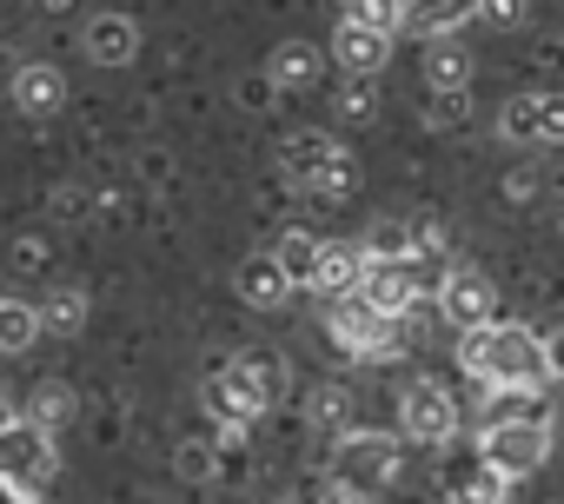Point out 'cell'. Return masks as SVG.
I'll list each match as a JSON object with an SVG mask.
<instances>
[{
    "instance_id": "cell-16",
    "label": "cell",
    "mask_w": 564,
    "mask_h": 504,
    "mask_svg": "<svg viewBox=\"0 0 564 504\" xmlns=\"http://www.w3.org/2000/svg\"><path fill=\"white\" fill-rule=\"evenodd\" d=\"M319 47H306V41H286V47H279L272 54V67H265V80L279 87V94H306L313 80H319Z\"/></svg>"
},
{
    "instance_id": "cell-33",
    "label": "cell",
    "mask_w": 564,
    "mask_h": 504,
    "mask_svg": "<svg viewBox=\"0 0 564 504\" xmlns=\"http://www.w3.org/2000/svg\"><path fill=\"white\" fill-rule=\"evenodd\" d=\"M544 359H551V379H564V326L544 339Z\"/></svg>"
},
{
    "instance_id": "cell-11",
    "label": "cell",
    "mask_w": 564,
    "mask_h": 504,
    "mask_svg": "<svg viewBox=\"0 0 564 504\" xmlns=\"http://www.w3.org/2000/svg\"><path fill=\"white\" fill-rule=\"evenodd\" d=\"M333 61H339L352 80H372V74L392 61V34L359 28V21H339V34H333Z\"/></svg>"
},
{
    "instance_id": "cell-1",
    "label": "cell",
    "mask_w": 564,
    "mask_h": 504,
    "mask_svg": "<svg viewBox=\"0 0 564 504\" xmlns=\"http://www.w3.org/2000/svg\"><path fill=\"white\" fill-rule=\"evenodd\" d=\"M458 365L485 392H538L551 379L544 339L531 326H478V332H458Z\"/></svg>"
},
{
    "instance_id": "cell-8",
    "label": "cell",
    "mask_w": 564,
    "mask_h": 504,
    "mask_svg": "<svg viewBox=\"0 0 564 504\" xmlns=\"http://www.w3.org/2000/svg\"><path fill=\"white\" fill-rule=\"evenodd\" d=\"M438 313L458 326V332H478V326H498V293L478 266H452L438 280Z\"/></svg>"
},
{
    "instance_id": "cell-13",
    "label": "cell",
    "mask_w": 564,
    "mask_h": 504,
    "mask_svg": "<svg viewBox=\"0 0 564 504\" xmlns=\"http://www.w3.org/2000/svg\"><path fill=\"white\" fill-rule=\"evenodd\" d=\"M232 286H239V299L252 306V313H272V306H286L293 299V273L272 260V252H259V260H246L239 273H232Z\"/></svg>"
},
{
    "instance_id": "cell-18",
    "label": "cell",
    "mask_w": 564,
    "mask_h": 504,
    "mask_svg": "<svg viewBox=\"0 0 564 504\" xmlns=\"http://www.w3.org/2000/svg\"><path fill=\"white\" fill-rule=\"evenodd\" d=\"M339 153H346V146H333L326 133H293V140H286V173L313 193V186H319V173H326Z\"/></svg>"
},
{
    "instance_id": "cell-32",
    "label": "cell",
    "mask_w": 564,
    "mask_h": 504,
    "mask_svg": "<svg viewBox=\"0 0 564 504\" xmlns=\"http://www.w3.org/2000/svg\"><path fill=\"white\" fill-rule=\"evenodd\" d=\"M180 471H186V478H206V471H213V451H206V445H186V451H180Z\"/></svg>"
},
{
    "instance_id": "cell-28",
    "label": "cell",
    "mask_w": 564,
    "mask_h": 504,
    "mask_svg": "<svg viewBox=\"0 0 564 504\" xmlns=\"http://www.w3.org/2000/svg\"><path fill=\"white\" fill-rule=\"evenodd\" d=\"M465 113H471L465 94H432V100H425V120H432V127H458Z\"/></svg>"
},
{
    "instance_id": "cell-19",
    "label": "cell",
    "mask_w": 564,
    "mask_h": 504,
    "mask_svg": "<svg viewBox=\"0 0 564 504\" xmlns=\"http://www.w3.org/2000/svg\"><path fill=\"white\" fill-rule=\"evenodd\" d=\"M465 21H478V0H412V21L405 28H419L425 41H438V34H458Z\"/></svg>"
},
{
    "instance_id": "cell-5",
    "label": "cell",
    "mask_w": 564,
    "mask_h": 504,
    "mask_svg": "<svg viewBox=\"0 0 564 504\" xmlns=\"http://www.w3.org/2000/svg\"><path fill=\"white\" fill-rule=\"evenodd\" d=\"M54 478V431H41L34 418L0 431V491H21V497H41Z\"/></svg>"
},
{
    "instance_id": "cell-17",
    "label": "cell",
    "mask_w": 564,
    "mask_h": 504,
    "mask_svg": "<svg viewBox=\"0 0 564 504\" xmlns=\"http://www.w3.org/2000/svg\"><path fill=\"white\" fill-rule=\"evenodd\" d=\"M505 491H511V471H498L491 458H471V464L452 471V497L458 504H505Z\"/></svg>"
},
{
    "instance_id": "cell-38",
    "label": "cell",
    "mask_w": 564,
    "mask_h": 504,
    "mask_svg": "<svg viewBox=\"0 0 564 504\" xmlns=\"http://www.w3.org/2000/svg\"><path fill=\"white\" fill-rule=\"evenodd\" d=\"M405 8H412V0H405Z\"/></svg>"
},
{
    "instance_id": "cell-14",
    "label": "cell",
    "mask_w": 564,
    "mask_h": 504,
    "mask_svg": "<svg viewBox=\"0 0 564 504\" xmlns=\"http://www.w3.org/2000/svg\"><path fill=\"white\" fill-rule=\"evenodd\" d=\"M80 47H87V61H100V67H133V61H140V28H133L127 14H94Z\"/></svg>"
},
{
    "instance_id": "cell-10",
    "label": "cell",
    "mask_w": 564,
    "mask_h": 504,
    "mask_svg": "<svg viewBox=\"0 0 564 504\" xmlns=\"http://www.w3.org/2000/svg\"><path fill=\"white\" fill-rule=\"evenodd\" d=\"M366 266H372V252H366V245H352V239H326L319 273H313V293H319V299H352V293L366 286Z\"/></svg>"
},
{
    "instance_id": "cell-31",
    "label": "cell",
    "mask_w": 564,
    "mask_h": 504,
    "mask_svg": "<svg viewBox=\"0 0 564 504\" xmlns=\"http://www.w3.org/2000/svg\"><path fill=\"white\" fill-rule=\"evenodd\" d=\"M339 113H346V120H366V113H372V87H366V80H352V87L339 94Z\"/></svg>"
},
{
    "instance_id": "cell-12",
    "label": "cell",
    "mask_w": 564,
    "mask_h": 504,
    "mask_svg": "<svg viewBox=\"0 0 564 504\" xmlns=\"http://www.w3.org/2000/svg\"><path fill=\"white\" fill-rule=\"evenodd\" d=\"M14 107H21L28 120L61 113V107H67V74H61L54 61H28V67L14 74Z\"/></svg>"
},
{
    "instance_id": "cell-34",
    "label": "cell",
    "mask_w": 564,
    "mask_h": 504,
    "mask_svg": "<svg viewBox=\"0 0 564 504\" xmlns=\"http://www.w3.org/2000/svg\"><path fill=\"white\" fill-rule=\"evenodd\" d=\"M279 504H326V491H286Z\"/></svg>"
},
{
    "instance_id": "cell-9",
    "label": "cell",
    "mask_w": 564,
    "mask_h": 504,
    "mask_svg": "<svg viewBox=\"0 0 564 504\" xmlns=\"http://www.w3.org/2000/svg\"><path fill=\"white\" fill-rule=\"evenodd\" d=\"M419 273H412V260H372L366 266V286H359V299L366 306H379L386 319H405L412 306H419Z\"/></svg>"
},
{
    "instance_id": "cell-29",
    "label": "cell",
    "mask_w": 564,
    "mask_h": 504,
    "mask_svg": "<svg viewBox=\"0 0 564 504\" xmlns=\"http://www.w3.org/2000/svg\"><path fill=\"white\" fill-rule=\"evenodd\" d=\"M538 127H544V146H564V94H538Z\"/></svg>"
},
{
    "instance_id": "cell-15",
    "label": "cell",
    "mask_w": 564,
    "mask_h": 504,
    "mask_svg": "<svg viewBox=\"0 0 564 504\" xmlns=\"http://www.w3.org/2000/svg\"><path fill=\"white\" fill-rule=\"evenodd\" d=\"M425 87H432V94H465V87H471V47H465L458 34L425 41Z\"/></svg>"
},
{
    "instance_id": "cell-26",
    "label": "cell",
    "mask_w": 564,
    "mask_h": 504,
    "mask_svg": "<svg viewBox=\"0 0 564 504\" xmlns=\"http://www.w3.org/2000/svg\"><path fill=\"white\" fill-rule=\"evenodd\" d=\"M28 412H34V425H41V431H54V425H67V412H74V392H67V385H41Z\"/></svg>"
},
{
    "instance_id": "cell-6",
    "label": "cell",
    "mask_w": 564,
    "mask_h": 504,
    "mask_svg": "<svg viewBox=\"0 0 564 504\" xmlns=\"http://www.w3.org/2000/svg\"><path fill=\"white\" fill-rule=\"evenodd\" d=\"M326 332H333V346L352 352V359H392V352H399V319H386V313L366 306L359 293H352V299H333Z\"/></svg>"
},
{
    "instance_id": "cell-3",
    "label": "cell",
    "mask_w": 564,
    "mask_h": 504,
    "mask_svg": "<svg viewBox=\"0 0 564 504\" xmlns=\"http://www.w3.org/2000/svg\"><path fill=\"white\" fill-rule=\"evenodd\" d=\"M399 438H386V431H346L339 438V451H333V497H346V504H372L379 491H392L399 484Z\"/></svg>"
},
{
    "instance_id": "cell-37",
    "label": "cell",
    "mask_w": 564,
    "mask_h": 504,
    "mask_svg": "<svg viewBox=\"0 0 564 504\" xmlns=\"http://www.w3.org/2000/svg\"><path fill=\"white\" fill-rule=\"evenodd\" d=\"M0 504H34V497H21V491H8V497H0Z\"/></svg>"
},
{
    "instance_id": "cell-25",
    "label": "cell",
    "mask_w": 564,
    "mask_h": 504,
    "mask_svg": "<svg viewBox=\"0 0 564 504\" xmlns=\"http://www.w3.org/2000/svg\"><path fill=\"white\" fill-rule=\"evenodd\" d=\"M41 326H47V332H80V326H87V293H80V286H61V293H47V306H41Z\"/></svg>"
},
{
    "instance_id": "cell-23",
    "label": "cell",
    "mask_w": 564,
    "mask_h": 504,
    "mask_svg": "<svg viewBox=\"0 0 564 504\" xmlns=\"http://www.w3.org/2000/svg\"><path fill=\"white\" fill-rule=\"evenodd\" d=\"M339 21H359V28H379V34H399L412 21L405 0H339Z\"/></svg>"
},
{
    "instance_id": "cell-20",
    "label": "cell",
    "mask_w": 564,
    "mask_h": 504,
    "mask_svg": "<svg viewBox=\"0 0 564 504\" xmlns=\"http://www.w3.org/2000/svg\"><path fill=\"white\" fill-rule=\"evenodd\" d=\"M319 252H326V239H313L306 226H293V232H279L272 260L293 273V286H313V273H319Z\"/></svg>"
},
{
    "instance_id": "cell-2",
    "label": "cell",
    "mask_w": 564,
    "mask_h": 504,
    "mask_svg": "<svg viewBox=\"0 0 564 504\" xmlns=\"http://www.w3.org/2000/svg\"><path fill=\"white\" fill-rule=\"evenodd\" d=\"M279 392H286V365H279V352H239V359H226L219 372H206V385H199L206 412H213L226 431H239V425H252L259 412H272Z\"/></svg>"
},
{
    "instance_id": "cell-36",
    "label": "cell",
    "mask_w": 564,
    "mask_h": 504,
    "mask_svg": "<svg viewBox=\"0 0 564 504\" xmlns=\"http://www.w3.org/2000/svg\"><path fill=\"white\" fill-rule=\"evenodd\" d=\"M67 8H74V0H47V14H67Z\"/></svg>"
},
{
    "instance_id": "cell-30",
    "label": "cell",
    "mask_w": 564,
    "mask_h": 504,
    "mask_svg": "<svg viewBox=\"0 0 564 504\" xmlns=\"http://www.w3.org/2000/svg\"><path fill=\"white\" fill-rule=\"evenodd\" d=\"M478 21L485 28H518L524 21V0H478Z\"/></svg>"
},
{
    "instance_id": "cell-21",
    "label": "cell",
    "mask_w": 564,
    "mask_h": 504,
    "mask_svg": "<svg viewBox=\"0 0 564 504\" xmlns=\"http://www.w3.org/2000/svg\"><path fill=\"white\" fill-rule=\"evenodd\" d=\"M41 332H47V326H41V306H28V299H8V293H0V352H28Z\"/></svg>"
},
{
    "instance_id": "cell-4",
    "label": "cell",
    "mask_w": 564,
    "mask_h": 504,
    "mask_svg": "<svg viewBox=\"0 0 564 504\" xmlns=\"http://www.w3.org/2000/svg\"><path fill=\"white\" fill-rule=\"evenodd\" d=\"M478 458H491V464L511 471V478L538 471V464L551 458V425H544V412H505V418L478 425Z\"/></svg>"
},
{
    "instance_id": "cell-22",
    "label": "cell",
    "mask_w": 564,
    "mask_h": 504,
    "mask_svg": "<svg viewBox=\"0 0 564 504\" xmlns=\"http://www.w3.org/2000/svg\"><path fill=\"white\" fill-rule=\"evenodd\" d=\"M498 133H505L511 146H544V127H538V94L505 100V107H498Z\"/></svg>"
},
{
    "instance_id": "cell-24",
    "label": "cell",
    "mask_w": 564,
    "mask_h": 504,
    "mask_svg": "<svg viewBox=\"0 0 564 504\" xmlns=\"http://www.w3.org/2000/svg\"><path fill=\"white\" fill-rule=\"evenodd\" d=\"M366 252H372V260H412V252H419V226L412 219H379L366 232Z\"/></svg>"
},
{
    "instance_id": "cell-27",
    "label": "cell",
    "mask_w": 564,
    "mask_h": 504,
    "mask_svg": "<svg viewBox=\"0 0 564 504\" xmlns=\"http://www.w3.org/2000/svg\"><path fill=\"white\" fill-rule=\"evenodd\" d=\"M313 418L339 431V425L352 418V392H346V385H319V392H313Z\"/></svg>"
},
{
    "instance_id": "cell-7",
    "label": "cell",
    "mask_w": 564,
    "mask_h": 504,
    "mask_svg": "<svg viewBox=\"0 0 564 504\" xmlns=\"http://www.w3.org/2000/svg\"><path fill=\"white\" fill-rule=\"evenodd\" d=\"M399 431L412 445H445L458 438V398L438 385V379H412L405 398H399Z\"/></svg>"
},
{
    "instance_id": "cell-35",
    "label": "cell",
    "mask_w": 564,
    "mask_h": 504,
    "mask_svg": "<svg viewBox=\"0 0 564 504\" xmlns=\"http://www.w3.org/2000/svg\"><path fill=\"white\" fill-rule=\"evenodd\" d=\"M8 425H21V418H14V398L0 392V431H8Z\"/></svg>"
}]
</instances>
